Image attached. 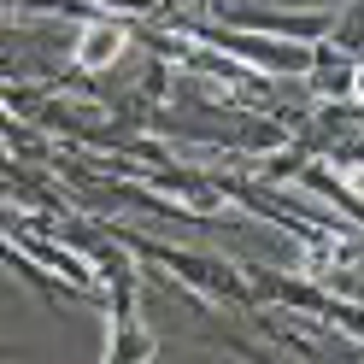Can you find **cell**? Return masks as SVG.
<instances>
[{"instance_id":"6da1fadb","label":"cell","mask_w":364,"mask_h":364,"mask_svg":"<svg viewBox=\"0 0 364 364\" xmlns=\"http://www.w3.org/2000/svg\"><path fill=\"white\" fill-rule=\"evenodd\" d=\"M88 41H95V48H82L77 59H82V65H100V59H112V53H118V41H124V36H118V30H95Z\"/></svg>"}]
</instances>
